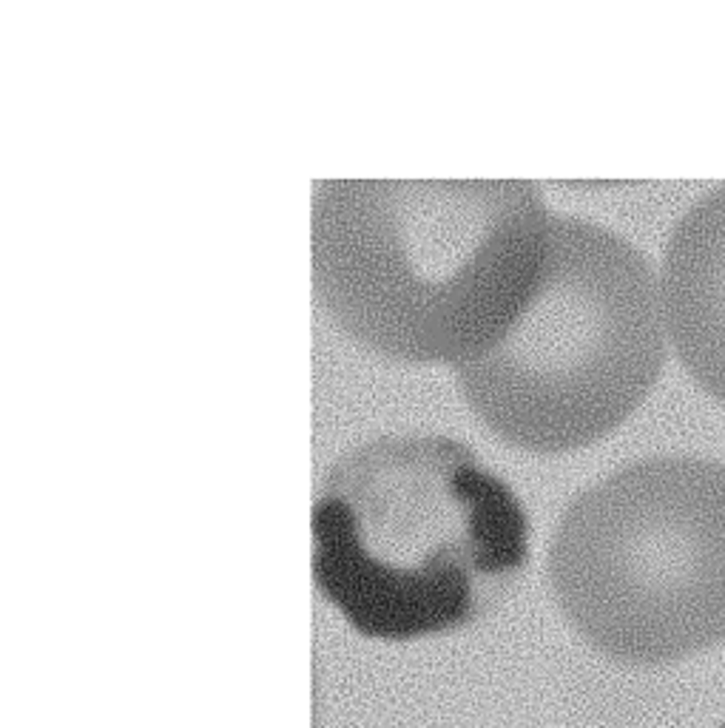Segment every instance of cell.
<instances>
[{
  "mask_svg": "<svg viewBox=\"0 0 725 728\" xmlns=\"http://www.w3.org/2000/svg\"><path fill=\"white\" fill-rule=\"evenodd\" d=\"M657 279L672 348L725 404V182L674 222Z\"/></svg>",
  "mask_w": 725,
  "mask_h": 728,
  "instance_id": "5b68a950",
  "label": "cell"
},
{
  "mask_svg": "<svg viewBox=\"0 0 725 728\" xmlns=\"http://www.w3.org/2000/svg\"><path fill=\"white\" fill-rule=\"evenodd\" d=\"M552 219L526 180H328L310 205L313 291L365 350L464 367L526 308Z\"/></svg>",
  "mask_w": 725,
  "mask_h": 728,
  "instance_id": "6da1fadb",
  "label": "cell"
},
{
  "mask_svg": "<svg viewBox=\"0 0 725 728\" xmlns=\"http://www.w3.org/2000/svg\"><path fill=\"white\" fill-rule=\"evenodd\" d=\"M665 344L660 279L643 251L612 228L555 214L526 308L458 367V381L469 410L506 444L569 452L643 404Z\"/></svg>",
  "mask_w": 725,
  "mask_h": 728,
  "instance_id": "3957f363",
  "label": "cell"
},
{
  "mask_svg": "<svg viewBox=\"0 0 725 728\" xmlns=\"http://www.w3.org/2000/svg\"><path fill=\"white\" fill-rule=\"evenodd\" d=\"M549 581L600 655L663 666L725 640V467L648 458L569 504Z\"/></svg>",
  "mask_w": 725,
  "mask_h": 728,
  "instance_id": "277c9868",
  "label": "cell"
},
{
  "mask_svg": "<svg viewBox=\"0 0 725 728\" xmlns=\"http://www.w3.org/2000/svg\"><path fill=\"white\" fill-rule=\"evenodd\" d=\"M526 558L512 492L452 441H376L339 464L316 509V574L378 638L472 620Z\"/></svg>",
  "mask_w": 725,
  "mask_h": 728,
  "instance_id": "7a4b0ae2",
  "label": "cell"
}]
</instances>
